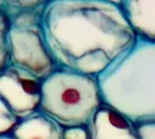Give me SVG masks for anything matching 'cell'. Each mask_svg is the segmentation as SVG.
<instances>
[{
  "label": "cell",
  "instance_id": "9",
  "mask_svg": "<svg viewBox=\"0 0 155 139\" xmlns=\"http://www.w3.org/2000/svg\"><path fill=\"white\" fill-rule=\"evenodd\" d=\"M10 19L6 13L0 9V73H3L10 65L9 56V43H8V32H9Z\"/></svg>",
  "mask_w": 155,
  "mask_h": 139
},
{
  "label": "cell",
  "instance_id": "7",
  "mask_svg": "<svg viewBox=\"0 0 155 139\" xmlns=\"http://www.w3.org/2000/svg\"><path fill=\"white\" fill-rule=\"evenodd\" d=\"M120 6L136 37L155 41V2L121 0Z\"/></svg>",
  "mask_w": 155,
  "mask_h": 139
},
{
  "label": "cell",
  "instance_id": "8",
  "mask_svg": "<svg viewBox=\"0 0 155 139\" xmlns=\"http://www.w3.org/2000/svg\"><path fill=\"white\" fill-rule=\"evenodd\" d=\"M64 128L40 110L21 119L12 135L15 139H61Z\"/></svg>",
  "mask_w": 155,
  "mask_h": 139
},
{
  "label": "cell",
  "instance_id": "12",
  "mask_svg": "<svg viewBox=\"0 0 155 139\" xmlns=\"http://www.w3.org/2000/svg\"><path fill=\"white\" fill-rule=\"evenodd\" d=\"M61 139H89L87 127H76V128L64 129Z\"/></svg>",
  "mask_w": 155,
  "mask_h": 139
},
{
  "label": "cell",
  "instance_id": "6",
  "mask_svg": "<svg viewBox=\"0 0 155 139\" xmlns=\"http://www.w3.org/2000/svg\"><path fill=\"white\" fill-rule=\"evenodd\" d=\"M87 130L89 139H139L136 125L106 105L95 111Z\"/></svg>",
  "mask_w": 155,
  "mask_h": 139
},
{
  "label": "cell",
  "instance_id": "1",
  "mask_svg": "<svg viewBox=\"0 0 155 139\" xmlns=\"http://www.w3.org/2000/svg\"><path fill=\"white\" fill-rule=\"evenodd\" d=\"M41 30L56 68L97 77L136 40L120 2L48 0Z\"/></svg>",
  "mask_w": 155,
  "mask_h": 139
},
{
  "label": "cell",
  "instance_id": "2",
  "mask_svg": "<svg viewBox=\"0 0 155 139\" xmlns=\"http://www.w3.org/2000/svg\"><path fill=\"white\" fill-rule=\"evenodd\" d=\"M95 78L102 105L135 125L155 121V41L136 37Z\"/></svg>",
  "mask_w": 155,
  "mask_h": 139
},
{
  "label": "cell",
  "instance_id": "4",
  "mask_svg": "<svg viewBox=\"0 0 155 139\" xmlns=\"http://www.w3.org/2000/svg\"><path fill=\"white\" fill-rule=\"evenodd\" d=\"M45 4L10 16L8 32L10 64L40 79H45L56 69L41 30V13Z\"/></svg>",
  "mask_w": 155,
  "mask_h": 139
},
{
  "label": "cell",
  "instance_id": "3",
  "mask_svg": "<svg viewBox=\"0 0 155 139\" xmlns=\"http://www.w3.org/2000/svg\"><path fill=\"white\" fill-rule=\"evenodd\" d=\"M101 105L95 77L56 68L42 79L38 110L64 129L87 127Z\"/></svg>",
  "mask_w": 155,
  "mask_h": 139
},
{
  "label": "cell",
  "instance_id": "10",
  "mask_svg": "<svg viewBox=\"0 0 155 139\" xmlns=\"http://www.w3.org/2000/svg\"><path fill=\"white\" fill-rule=\"evenodd\" d=\"M19 120L0 98V134H10Z\"/></svg>",
  "mask_w": 155,
  "mask_h": 139
},
{
  "label": "cell",
  "instance_id": "5",
  "mask_svg": "<svg viewBox=\"0 0 155 139\" xmlns=\"http://www.w3.org/2000/svg\"><path fill=\"white\" fill-rule=\"evenodd\" d=\"M42 79L14 65L0 73V98L18 120L38 111Z\"/></svg>",
  "mask_w": 155,
  "mask_h": 139
},
{
  "label": "cell",
  "instance_id": "11",
  "mask_svg": "<svg viewBox=\"0 0 155 139\" xmlns=\"http://www.w3.org/2000/svg\"><path fill=\"white\" fill-rule=\"evenodd\" d=\"M136 133L139 139H155V121L137 124Z\"/></svg>",
  "mask_w": 155,
  "mask_h": 139
},
{
  "label": "cell",
  "instance_id": "13",
  "mask_svg": "<svg viewBox=\"0 0 155 139\" xmlns=\"http://www.w3.org/2000/svg\"><path fill=\"white\" fill-rule=\"evenodd\" d=\"M0 139H15L12 134H0Z\"/></svg>",
  "mask_w": 155,
  "mask_h": 139
}]
</instances>
